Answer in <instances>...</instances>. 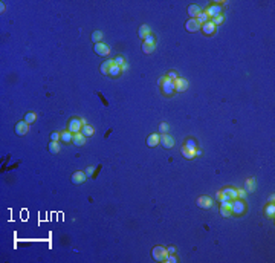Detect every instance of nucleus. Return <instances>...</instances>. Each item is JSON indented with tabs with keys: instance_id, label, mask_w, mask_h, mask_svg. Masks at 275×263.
<instances>
[{
	"instance_id": "58836bf2",
	"label": "nucleus",
	"mask_w": 275,
	"mask_h": 263,
	"mask_svg": "<svg viewBox=\"0 0 275 263\" xmlns=\"http://www.w3.org/2000/svg\"><path fill=\"white\" fill-rule=\"evenodd\" d=\"M60 138H61V135H60V133H52V135H51V141H55V142H57Z\"/></svg>"
},
{
	"instance_id": "473e14b6",
	"label": "nucleus",
	"mask_w": 275,
	"mask_h": 263,
	"mask_svg": "<svg viewBox=\"0 0 275 263\" xmlns=\"http://www.w3.org/2000/svg\"><path fill=\"white\" fill-rule=\"evenodd\" d=\"M197 20H199V21H200L202 25H203V23H206V21H209V17H208V16H206V14H205V12H202L200 16H199V17H197Z\"/></svg>"
},
{
	"instance_id": "e433bc0d",
	"label": "nucleus",
	"mask_w": 275,
	"mask_h": 263,
	"mask_svg": "<svg viewBox=\"0 0 275 263\" xmlns=\"http://www.w3.org/2000/svg\"><path fill=\"white\" fill-rule=\"evenodd\" d=\"M243 197H246V191L245 190H237V199H243Z\"/></svg>"
},
{
	"instance_id": "0eeeda50",
	"label": "nucleus",
	"mask_w": 275,
	"mask_h": 263,
	"mask_svg": "<svg viewBox=\"0 0 275 263\" xmlns=\"http://www.w3.org/2000/svg\"><path fill=\"white\" fill-rule=\"evenodd\" d=\"M220 213L223 217H229L232 214V210H231V202L229 201H223L220 202Z\"/></svg>"
},
{
	"instance_id": "dca6fc26",
	"label": "nucleus",
	"mask_w": 275,
	"mask_h": 263,
	"mask_svg": "<svg viewBox=\"0 0 275 263\" xmlns=\"http://www.w3.org/2000/svg\"><path fill=\"white\" fill-rule=\"evenodd\" d=\"M202 31H203L205 34L211 35V34H214V31H216V25L209 20V21H206V23H203V25H202Z\"/></svg>"
},
{
	"instance_id": "72a5a7b5",
	"label": "nucleus",
	"mask_w": 275,
	"mask_h": 263,
	"mask_svg": "<svg viewBox=\"0 0 275 263\" xmlns=\"http://www.w3.org/2000/svg\"><path fill=\"white\" fill-rule=\"evenodd\" d=\"M223 20H225V17H223V16L220 14V16H217V17H214V19H211V21H213V23H214V25L217 26V25H220V23H222Z\"/></svg>"
},
{
	"instance_id": "a19ab883",
	"label": "nucleus",
	"mask_w": 275,
	"mask_h": 263,
	"mask_svg": "<svg viewBox=\"0 0 275 263\" xmlns=\"http://www.w3.org/2000/svg\"><path fill=\"white\" fill-rule=\"evenodd\" d=\"M93 171H95V168H93V167H89V168L86 170V176H92Z\"/></svg>"
},
{
	"instance_id": "79ce46f5",
	"label": "nucleus",
	"mask_w": 275,
	"mask_h": 263,
	"mask_svg": "<svg viewBox=\"0 0 275 263\" xmlns=\"http://www.w3.org/2000/svg\"><path fill=\"white\" fill-rule=\"evenodd\" d=\"M167 251H168V254H176V248L174 246H170Z\"/></svg>"
},
{
	"instance_id": "393cba45",
	"label": "nucleus",
	"mask_w": 275,
	"mask_h": 263,
	"mask_svg": "<svg viewBox=\"0 0 275 263\" xmlns=\"http://www.w3.org/2000/svg\"><path fill=\"white\" fill-rule=\"evenodd\" d=\"M92 40H93L95 44H96V43H101V40H103V32H101V31H95V32L92 34Z\"/></svg>"
},
{
	"instance_id": "ea45409f",
	"label": "nucleus",
	"mask_w": 275,
	"mask_h": 263,
	"mask_svg": "<svg viewBox=\"0 0 275 263\" xmlns=\"http://www.w3.org/2000/svg\"><path fill=\"white\" fill-rule=\"evenodd\" d=\"M168 78H170V80H173V81H174V80H176V78H177V75H176V72H174V71H171V72H168Z\"/></svg>"
},
{
	"instance_id": "a211bd4d",
	"label": "nucleus",
	"mask_w": 275,
	"mask_h": 263,
	"mask_svg": "<svg viewBox=\"0 0 275 263\" xmlns=\"http://www.w3.org/2000/svg\"><path fill=\"white\" fill-rule=\"evenodd\" d=\"M188 14H190L191 19H197V17L202 14L200 6H197V5H191V6L188 8Z\"/></svg>"
},
{
	"instance_id": "c9c22d12",
	"label": "nucleus",
	"mask_w": 275,
	"mask_h": 263,
	"mask_svg": "<svg viewBox=\"0 0 275 263\" xmlns=\"http://www.w3.org/2000/svg\"><path fill=\"white\" fill-rule=\"evenodd\" d=\"M113 61H115V64H118V66H122V64L126 63V61H124V57H116Z\"/></svg>"
},
{
	"instance_id": "f03ea898",
	"label": "nucleus",
	"mask_w": 275,
	"mask_h": 263,
	"mask_svg": "<svg viewBox=\"0 0 275 263\" xmlns=\"http://www.w3.org/2000/svg\"><path fill=\"white\" fill-rule=\"evenodd\" d=\"M159 84L162 86V90H164L167 95H171L173 92H174V81L170 80L168 76L161 78V80H159Z\"/></svg>"
},
{
	"instance_id": "c85d7f7f",
	"label": "nucleus",
	"mask_w": 275,
	"mask_h": 263,
	"mask_svg": "<svg viewBox=\"0 0 275 263\" xmlns=\"http://www.w3.org/2000/svg\"><path fill=\"white\" fill-rule=\"evenodd\" d=\"M49 151H51V153H58V151H60V144L55 142V141H51V144H49Z\"/></svg>"
},
{
	"instance_id": "b1692460",
	"label": "nucleus",
	"mask_w": 275,
	"mask_h": 263,
	"mask_svg": "<svg viewBox=\"0 0 275 263\" xmlns=\"http://www.w3.org/2000/svg\"><path fill=\"white\" fill-rule=\"evenodd\" d=\"M81 133H83L84 136H92L95 132H93V127H90L89 124H84V126H83V129H81Z\"/></svg>"
},
{
	"instance_id": "423d86ee",
	"label": "nucleus",
	"mask_w": 275,
	"mask_h": 263,
	"mask_svg": "<svg viewBox=\"0 0 275 263\" xmlns=\"http://www.w3.org/2000/svg\"><path fill=\"white\" fill-rule=\"evenodd\" d=\"M185 28H186V31H190V32H197L199 29H202V23L197 19H190L186 21Z\"/></svg>"
},
{
	"instance_id": "c756f323",
	"label": "nucleus",
	"mask_w": 275,
	"mask_h": 263,
	"mask_svg": "<svg viewBox=\"0 0 275 263\" xmlns=\"http://www.w3.org/2000/svg\"><path fill=\"white\" fill-rule=\"evenodd\" d=\"M246 188H248V191H254L255 190V181L254 179H248L246 181Z\"/></svg>"
},
{
	"instance_id": "39448f33",
	"label": "nucleus",
	"mask_w": 275,
	"mask_h": 263,
	"mask_svg": "<svg viewBox=\"0 0 275 263\" xmlns=\"http://www.w3.org/2000/svg\"><path fill=\"white\" fill-rule=\"evenodd\" d=\"M83 119H80V118H73L71 119V122H69V132L71 133H78V132H81L83 129Z\"/></svg>"
},
{
	"instance_id": "7c9ffc66",
	"label": "nucleus",
	"mask_w": 275,
	"mask_h": 263,
	"mask_svg": "<svg viewBox=\"0 0 275 263\" xmlns=\"http://www.w3.org/2000/svg\"><path fill=\"white\" fill-rule=\"evenodd\" d=\"M217 201L219 202H223V201H229V197L223 193V190H220V191H217Z\"/></svg>"
},
{
	"instance_id": "4468645a",
	"label": "nucleus",
	"mask_w": 275,
	"mask_h": 263,
	"mask_svg": "<svg viewBox=\"0 0 275 263\" xmlns=\"http://www.w3.org/2000/svg\"><path fill=\"white\" fill-rule=\"evenodd\" d=\"M158 144H161V136H159L158 133L150 135V136L147 138V145H148V147H156Z\"/></svg>"
},
{
	"instance_id": "a878e982",
	"label": "nucleus",
	"mask_w": 275,
	"mask_h": 263,
	"mask_svg": "<svg viewBox=\"0 0 275 263\" xmlns=\"http://www.w3.org/2000/svg\"><path fill=\"white\" fill-rule=\"evenodd\" d=\"M72 138H73V133H71L69 130L61 133V141H64V142H71V141H72Z\"/></svg>"
},
{
	"instance_id": "2eb2a0df",
	"label": "nucleus",
	"mask_w": 275,
	"mask_h": 263,
	"mask_svg": "<svg viewBox=\"0 0 275 263\" xmlns=\"http://www.w3.org/2000/svg\"><path fill=\"white\" fill-rule=\"evenodd\" d=\"M72 142L75 144V145H84V144H86V136H84L81 132H78V133H73Z\"/></svg>"
},
{
	"instance_id": "6ab92c4d",
	"label": "nucleus",
	"mask_w": 275,
	"mask_h": 263,
	"mask_svg": "<svg viewBox=\"0 0 275 263\" xmlns=\"http://www.w3.org/2000/svg\"><path fill=\"white\" fill-rule=\"evenodd\" d=\"M115 64V61L113 60H107V61H104L103 64H101V74L103 75H109V71H110V67Z\"/></svg>"
},
{
	"instance_id": "9d476101",
	"label": "nucleus",
	"mask_w": 275,
	"mask_h": 263,
	"mask_svg": "<svg viewBox=\"0 0 275 263\" xmlns=\"http://www.w3.org/2000/svg\"><path fill=\"white\" fill-rule=\"evenodd\" d=\"M231 210H232V214H241L245 211V204L241 201L234 199V202H231Z\"/></svg>"
},
{
	"instance_id": "cd10ccee",
	"label": "nucleus",
	"mask_w": 275,
	"mask_h": 263,
	"mask_svg": "<svg viewBox=\"0 0 275 263\" xmlns=\"http://www.w3.org/2000/svg\"><path fill=\"white\" fill-rule=\"evenodd\" d=\"M35 119H37V115H35V113H34V112H29V113H26V115H25V121H26L28 124H31V122H34Z\"/></svg>"
},
{
	"instance_id": "f3484780",
	"label": "nucleus",
	"mask_w": 275,
	"mask_h": 263,
	"mask_svg": "<svg viewBox=\"0 0 275 263\" xmlns=\"http://www.w3.org/2000/svg\"><path fill=\"white\" fill-rule=\"evenodd\" d=\"M86 173H83V171H75L72 174V182L73 184H83L84 181H86Z\"/></svg>"
},
{
	"instance_id": "2f4dec72",
	"label": "nucleus",
	"mask_w": 275,
	"mask_h": 263,
	"mask_svg": "<svg viewBox=\"0 0 275 263\" xmlns=\"http://www.w3.org/2000/svg\"><path fill=\"white\" fill-rule=\"evenodd\" d=\"M164 262H167V263H176V262H177V259H176V256H174V254H167V257H165Z\"/></svg>"
},
{
	"instance_id": "9b49d317",
	"label": "nucleus",
	"mask_w": 275,
	"mask_h": 263,
	"mask_svg": "<svg viewBox=\"0 0 275 263\" xmlns=\"http://www.w3.org/2000/svg\"><path fill=\"white\" fill-rule=\"evenodd\" d=\"M186 87H188V81H186V80L179 78V76L174 80V90H177V92H183V90H186Z\"/></svg>"
},
{
	"instance_id": "bb28decb",
	"label": "nucleus",
	"mask_w": 275,
	"mask_h": 263,
	"mask_svg": "<svg viewBox=\"0 0 275 263\" xmlns=\"http://www.w3.org/2000/svg\"><path fill=\"white\" fill-rule=\"evenodd\" d=\"M274 216H275V205L271 204V205L266 207V217H271V219H272Z\"/></svg>"
},
{
	"instance_id": "37998d69",
	"label": "nucleus",
	"mask_w": 275,
	"mask_h": 263,
	"mask_svg": "<svg viewBox=\"0 0 275 263\" xmlns=\"http://www.w3.org/2000/svg\"><path fill=\"white\" fill-rule=\"evenodd\" d=\"M127 69H128V64H127V63H124V64L121 66V71H122V72H126Z\"/></svg>"
},
{
	"instance_id": "f8f14e48",
	"label": "nucleus",
	"mask_w": 275,
	"mask_h": 263,
	"mask_svg": "<svg viewBox=\"0 0 275 263\" xmlns=\"http://www.w3.org/2000/svg\"><path fill=\"white\" fill-rule=\"evenodd\" d=\"M197 205L200 208L208 210V208L213 207V201H211V197H208V196H200V197L197 199Z\"/></svg>"
},
{
	"instance_id": "20e7f679",
	"label": "nucleus",
	"mask_w": 275,
	"mask_h": 263,
	"mask_svg": "<svg viewBox=\"0 0 275 263\" xmlns=\"http://www.w3.org/2000/svg\"><path fill=\"white\" fill-rule=\"evenodd\" d=\"M205 14H206L209 19L217 17V16H220V14H222V5H219V3H214V5L208 6V9L205 11Z\"/></svg>"
},
{
	"instance_id": "5701e85b",
	"label": "nucleus",
	"mask_w": 275,
	"mask_h": 263,
	"mask_svg": "<svg viewBox=\"0 0 275 263\" xmlns=\"http://www.w3.org/2000/svg\"><path fill=\"white\" fill-rule=\"evenodd\" d=\"M154 49H156V43H153V44H150V43H144V44H142V51H144L145 54H151Z\"/></svg>"
},
{
	"instance_id": "7ed1b4c3",
	"label": "nucleus",
	"mask_w": 275,
	"mask_h": 263,
	"mask_svg": "<svg viewBox=\"0 0 275 263\" xmlns=\"http://www.w3.org/2000/svg\"><path fill=\"white\" fill-rule=\"evenodd\" d=\"M151 254H153V259H154L156 262H164L167 254H168V251H167V248H164V246H154L153 251H151Z\"/></svg>"
},
{
	"instance_id": "1a4fd4ad",
	"label": "nucleus",
	"mask_w": 275,
	"mask_h": 263,
	"mask_svg": "<svg viewBox=\"0 0 275 263\" xmlns=\"http://www.w3.org/2000/svg\"><path fill=\"white\" fill-rule=\"evenodd\" d=\"M95 52H96L98 55L106 57V55H109L110 48L107 44H104V43H96V44H95Z\"/></svg>"
},
{
	"instance_id": "4c0bfd02",
	"label": "nucleus",
	"mask_w": 275,
	"mask_h": 263,
	"mask_svg": "<svg viewBox=\"0 0 275 263\" xmlns=\"http://www.w3.org/2000/svg\"><path fill=\"white\" fill-rule=\"evenodd\" d=\"M144 43H150V44H153V43H156V41H154V37L150 34V35H148V37L144 40Z\"/></svg>"
},
{
	"instance_id": "f704fd0d",
	"label": "nucleus",
	"mask_w": 275,
	"mask_h": 263,
	"mask_svg": "<svg viewBox=\"0 0 275 263\" xmlns=\"http://www.w3.org/2000/svg\"><path fill=\"white\" fill-rule=\"evenodd\" d=\"M159 132H161L162 135L167 133V132H168V124H167V122H162V124L159 126Z\"/></svg>"
},
{
	"instance_id": "4be33fe9",
	"label": "nucleus",
	"mask_w": 275,
	"mask_h": 263,
	"mask_svg": "<svg viewBox=\"0 0 275 263\" xmlns=\"http://www.w3.org/2000/svg\"><path fill=\"white\" fill-rule=\"evenodd\" d=\"M122 71H121V66H118V64H113L112 67H110V71H109V75L110 76H118L119 74H121Z\"/></svg>"
},
{
	"instance_id": "aec40b11",
	"label": "nucleus",
	"mask_w": 275,
	"mask_h": 263,
	"mask_svg": "<svg viewBox=\"0 0 275 263\" xmlns=\"http://www.w3.org/2000/svg\"><path fill=\"white\" fill-rule=\"evenodd\" d=\"M150 34H151V31H150V28H148L147 25H142V26L139 28V31H138V35L141 38H144V40H145Z\"/></svg>"
},
{
	"instance_id": "6e6552de",
	"label": "nucleus",
	"mask_w": 275,
	"mask_h": 263,
	"mask_svg": "<svg viewBox=\"0 0 275 263\" xmlns=\"http://www.w3.org/2000/svg\"><path fill=\"white\" fill-rule=\"evenodd\" d=\"M29 132V124L26 122V121H20L16 124V133H17L18 136H23V135H26Z\"/></svg>"
},
{
	"instance_id": "412c9836",
	"label": "nucleus",
	"mask_w": 275,
	"mask_h": 263,
	"mask_svg": "<svg viewBox=\"0 0 275 263\" xmlns=\"http://www.w3.org/2000/svg\"><path fill=\"white\" fill-rule=\"evenodd\" d=\"M223 193L229 197V201H234V199H237V190H234V188L228 187V188H223Z\"/></svg>"
},
{
	"instance_id": "ddd939ff",
	"label": "nucleus",
	"mask_w": 275,
	"mask_h": 263,
	"mask_svg": "<svg viewBox=\"0 0 275 263\" xmlns=\"http://www.w3.org/2000/svg\"><path fill=\"white\" fill-rule=\"evenodd\" d=\"M161 142H162V145H164L165 149H171V147L174 145V139H173L170 135H167V133H164V135L161 136Z\"/></svg>"
},
{
	"instance_id": "f257e3e1",
	"label": "nucleus",
	"mask_w": 275,
	"mask_h": 263,
	"mask_svg": "<svg viewBox=\"0 0 275 263\" xmlns=\"http://www.w3.org/2000/svg\"><path fill=\"white\" fill-rule=\"evenodd\" d=\"M182 155L186 159H193V158H196L197 155H200V150L197 149V145H196V142H194L193 139H188L186 144L182 147Z\"/></svg>"
}]
</instances>
